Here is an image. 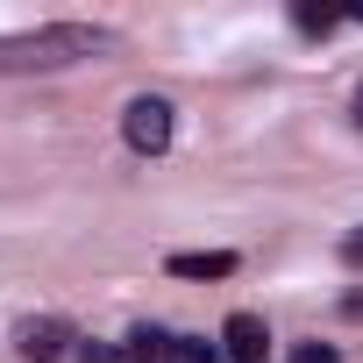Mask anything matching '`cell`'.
Here are the masks:
<instances>
[{
  "label": "cell",
  "mask_w": 363,
  "mask_h": 363,
  "mask_svg": "<svg viewBox=\"0 0 363 363\" xmlns=\"http://www.w3.org/2000/svg\"><path fill=\"white\" fill-rule=\"evenodd\" d=\"M114 50V29L93 22H50V29H22V36H0V72H65Z\"/></svg>",
  "instance_id": "1"
},
{
  "label": "cell",
  "mask_w": 363,
  "mask_h": 363,
  "mask_svg": "<svg viewBox=\"0 0 363 363\" xmlns=\"http://www.w3.org/2000/svg\"><path fill=\"white\" fill-rule=\"evenodd\" d=\"M121 135H128V150H143V157L171 150V107H164V100H128Z\"/></svg>",
  "instance_id": "2"
},
{
  "label": "cell",
  "mask_w": 363,
  "mask_h": 363,
  "mask_svg": "<svg viewBox=\"0 0 363 363\" xmlns=\"http://www.w3.org/2000/svg\"><path fill=\"white\" fill-rule=\"evenodd\" d=\"M221 356H228V363H264V356H271V328H264L257 313H228V328H221Z\"/></svg>",
  "instance_id": "3"
},
{
  "label": "cell",
  "mask_w": 363,
  "mask_h": 363,
  "mask_svg": "<svg viewBox=\"0 0 363 363\" xmlns=\"http://www.w3.org/2000/svg\"><path fill=\"white\" fill-rule=\"evenodd\" d=\"M15 349H22V356H29V363H57V356H65V349H72V328H65V320H29V328H22V342H15Z\"/></svg>",
  "instance_id": "4"
},
{
  "label": "cell",
  "mask_w": 363,
  "mask_h": 363,
  "mask_svg": "<svg viewBox=\"0 0 363 363\" xmlns=\"http://www.w3.org/2000/svg\"><path fill=\"white\" fill-rule=\"evenodd\" d=\"M235 257L228 250H186V257H171V278H228Z\"/></svg>",
  "instance_id": "5"
},
{
  "label": "cell",
  "mask_w": 363,
  "mask_h": 363,
  "mask_svg": "<svg viewBox=\"0 0 363 363\" xmlns=\"http://www.w3.org/2000/svg\"><path fill=\"white\" fill-rule=\"evenodd\" d=\"M121 349H128V356H135V363H157V356H171V349H178V342H171V335H164V328H135V335H128V342H121Z\"/></svg>",
  "instance_id": "6"
},
{
  "label": "cell",
  "mask_w": 363,
  "mask_h": 363,
  "mask_svg": "<svg viewBox=\"0 0 363 363\" xmlns=\"http://www.w3.org/2000/svg\"><path fill=\"white\" fill-rule=\"evenodd\" d=\"M299 29H306V36H328L335 15H328V8H299Z\"/></svg>",
  "instance_id": "7"
},
{
  "label": "cell",
  "mask_w": 363,
  "mask_h": 363,
  "mask_svg": "<svg viewBox=\"0 0 363 363\" xmlns=\"http://www.w3.org/2000/svg\"><path fill=\"white\" fill-rule=\"evenodd\" d=\"M79 363H135V356H128V349H114V342H93Z\"/></svg>",
  "instance_id": "8"
},
{
  "label": "cell",
  "mask_w": 363,
  "mask_h": 363,
  "mask_svg": "<svg viewBox=\"0 0 363 363\" xmlns=\"http://www.w3.org/2000/svg\"><path fill=\"white\" fill-rule=\"evenodd\" d=\"M292 363H342L328 342H306V349H292Z\"/></svg>",
  "instance_id": "9"
},
{
  "label": "cell",
  "mask_w": 363,
  "mask_h": 363,
  "mask_svg": "<svg viewBox=\"0 0 363 363\" xmlns=\"http://www.w3.org/2000/svg\"><path fill=\"white\" fill-rule=\"evenodd\" d=\"M171 356H178V363H221V356H214V349H200V342H178Z\"/></svg>",
  "instance_id": "10"
},
{
  "label": "cell",
  "mask_w": 363,
  "mask_h": 363,
  "mask_svg": "<svg viewBox=\"0 0 363 363\" xmlns=\"http://www.w3.org/2000/svg\"><path fill=\"white\" fill-rule=\"evenodd\" d=\"M342 257H349V264H363V235H349V242H342Z\"/></svg>",
  "instance_id": "11"
},
{
  "label": "cell",
  "mask_w": 363,
  "mask_h": 363,
  "mask_svg": "<svg viewBox=\"0 0 363 363\" xmlns=\"http://www.w3.org/2000/svg\"><path fill=\"white\" fill-rule=\"evenodd\" d=\"M356 121H363V86H356Z\"/></svg>",
  "instance_id": "12"
}]
</instances>
